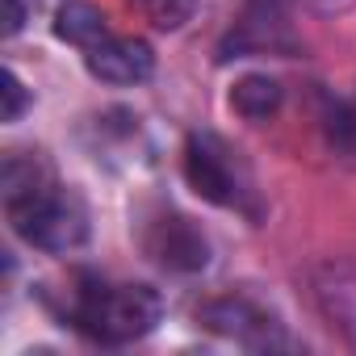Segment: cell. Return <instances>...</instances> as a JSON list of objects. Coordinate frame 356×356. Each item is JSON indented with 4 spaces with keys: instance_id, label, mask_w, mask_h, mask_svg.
<instances>
[{
    "instance_id": "6da1fadb",
    "label": "cell",
    "mask_w": 356,
    "mask_h": 356,
    "mask_svg": "<svg viewBox=\"0 0 356 356\" xmlns=\"http://www.w3.org/2000/svg\"><path fill=\"white\" fill-rule=\"evenodd\" d=\"M5 214L13 231L38 252H72L88 235V214L76 193H67L38 155H9L0 168Z\"/></svg>"
},
{
    "instance_id": "7a4b0ae2",
    "label": "cell",
    "mask_w": 356,
    "mask_h": 356,
    "mask_svg": "<svg viewBox=\"0 0 356 356\" xmlns=\"http://www.w3.org/2000/svg\"><path fill=\"white\" fill-rule=\"evenodd\" d=\"M63 314L97 343H130L159 323V293L151 285H113L101 277H80L67 289Z\"/></svg>"
},
{
    "instance_id": "3957f363",
    "label": "cell",
    "mask_w": 356,
    "mask_h": 356,
    "mask_svg": "<svg viewBox=\"0 0 356 356\" xmlns=\"http://www.w3.org/2000/svg\"><path fill=\"white\" fill-rule=\"evenodd\" d=\"M185 176H189V185L214 206H243V197H248V172L218 134H193L189 138Z\"/></svg>"
},
{
    "instance_id": "277c9868",
    "label": "cell",
    "mask_w": 356,
    "mask_h": 356,
    "mask_svg": "<svg viewBox=\"0 0 356 356\" xmlns=\"http://www.w3.org/2000/svg\"><path fill=\"white\" fill-rule=\"evenodd\" d=\"M147 256L155 260V264H163V268H172V273H197V268H206V260H210V243H206V235L189 222V218H181V214H163V218H155L151 227H147Z\"/></svg>"
},
{
    "instance_id": "5b68a950",
    "label": "cell",
    "mask_w": 356,
    "mask_h": 356,
    "mask_svg": "<svg viewBox=\"0 0 356 356\" xmlns=\"http://www.w3.org/2000/svg\"><path fill=\"white\" fill-rule=\"evenodd\" d=\"M84 63L97 80L105 84H143L155 67V55L143 38H122V34H105L97 47L84 51Z\"/></svg>"
},
{
    "instance_id": "8992f818",
    "label": "cell",
    "mask_w": 356,
    "mask_h": 356,
    "mask_svg": "<svg viewBox=\"0 0 356 356\" xmlns=\"http://www.w3.org/2000/svg\"><path fill=\"white\" fill-rule=\"evenodd\" d=\"M55 34H59L63 42L88 51V47H97V42L109 34V26H105V17H101L92 5H80V0H72V5H63V9L55 13Z\"/></svg>"
},
{
    "instance_id": "52a82bcc",
    "label": "cell",
    "mask_w": 356,
    "mask_h": 356,
    "mask_svg": "<svg viewBox=\"0 0 356 356\" xmlns=\"http://www.w3.org/2000/svg\"><path fill=\"white\" fill-rule=\"evenodd\" d=\"M231 105H235V113H243L248 122H264V118L277 113V105H281V84L268 80V76H243V80L231 88Z\"/></svg>"
},
{
    "instance_id": "ba28073f",
    "label": "cell",
    "mask_w": 356,
    "mask_h": 356,
    "mask_svg": "<svg viewBox=\"0 0 356 356\" xmlns=\"http://www.w3.org/2000/svg\"><path fill=\"white\" fill-rule=\"evenodd\" d=\"M134 5H138L159 30H181V26L193 17V5H197V0H134Z\"/></svg>"
},
{
    "instance_id": "9c48e42d",
    "label": "cell",
    "mask_w": 356,
    "mask_h": 356,
    "mask_svg": "<svg viewBox=\"0 0 356 356\" xmlns=\"http://www.w3.org/2000/svg\"><path fill=\"white\" fill-rule=\"evenodd\" d=\"M331 134H335V143H339L343 151L356 155V109H352V105H339V109L331 113Z\"/></svg>"
},
{
    "instance_id": "30bf717a",
    "label": "cell",
    "mask_w": 356,
    "mask_h": 356,
    "mask_svg": "<svg viewBox=\"0 0 356 356\" xmlns=\"http://www.w3.org/2000/svg\"><path fill=\"white\" fill-rule=\"evenodd\" d=\"M22 109H26V88H22V80H17V72H5V122H17L22 118Z\"/></svg>"
},
{
    "instance_id": "8fae6325",
    "label": "cell",
    "mask_w": 356,
    "mask_h": 356,
    "mask_svg": "<svg viewBox=\"0 0 356 356\" xmlns=\"http://www.w3.org/2000/svg\"><path fill=\"white\" fill-rule=\"evenodd\" d=\"M5 5H9V22H5V34H17L22 30V0H5Z\"/></svg>"
}]
</instances>
